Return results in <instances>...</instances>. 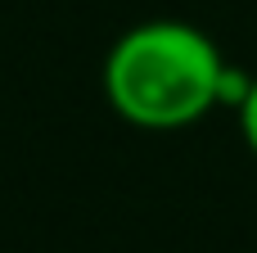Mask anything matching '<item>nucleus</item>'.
Segmentation results:
<instances>
[{
    "label": "nucleus",
    "mask_w": 257,
    "mask_h": 253,
    "mask_svg": "<svg viewBox=\"0 0 257 253\" xmlns=\"http://www.w3.org/2000/svg\"><path fill=\"white\" fill-rule=\"evenodd\" d=\"M226 54L217 41L181 18H149L126 27L99 68L108 109L140 131H181L221 109Z\"/></svg>",
    "instance_id": "nucleus-1"
},
{
    "label": "nucleus",
    "mask_w": 257,
    "mask_h": 253,
    "mask_svg": "<svg viewBox=\"0 0 257 253\" xmlns=\"http://www.w3.org/2000/svg\"><path fill=\"white\" fill-rule=\"evenodd\" d=\"M235 118H239V136H244L248 154L257 158V77H248V91H244V100L235 104Z\"/></svg>",
    "instance_id": "nucleus-2"
}]
</instances>
